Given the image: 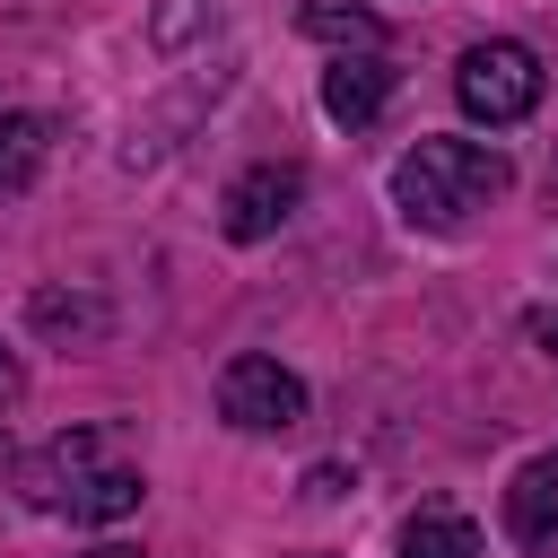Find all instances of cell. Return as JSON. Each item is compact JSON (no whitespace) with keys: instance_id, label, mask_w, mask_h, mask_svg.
<instances>
[{"instance_id":"obj_1","label":"cell","mask_w":558,"mask_h":558,"mask_svg":"<svg viewBox=\"0 0 558 558\" xmlns=\"http://www.w3.org/2000/svg\"><path fill=\"white\" fill-rule=\"evenodd\" d=\"M17 488H26L35 514H70V523H122L148 497V480H140V462H122L113 427L44 436L35 453H17Z\"/></svg>"},{"instance_id":"obj_2","label":"cell","mask_w":558,"mask_h":558,"mask_svg":"<svg viewBox=\"0 0 558 558\" xmlns=\"http://www.w3.org/2000/svg\"><path fill=\"white\" fill-rule=\"evenodd\" d=\"M506 183H514L506 148H488V140H445V131H436V140L401 148V166H392V209H401L410 227L453 235V227H471Z\"/></svg>"},{"instance_id":"obj_3","label":"cell","mask_w":558,"mask_h":558,"mask_svg":"<svg viewBox=\"0 0 558 558\" xmlns=\"http://www.w3.org/2000/svg\"><path fill=\"white\" fill-rule=\"evenodd\" d=\"M453 96H462V113L471 122H523L532 105H541V52L532 44H514V35H488V44H471L462 61H453Z\"/></svg>"},{"instance_id":"obj_4","label":"cell","mask_w":558,"mask_h":558,"mask_svg":"<svg viewBox=\"0 0 558 558\" xmlns=\"http://www.w3.org/2000/svg\"><path fill=\"white\" fill-rule=\"evenodd\" d=\"M218 418L244 427V436H288V427H305V384L279 357L244 349V357L218 366Z\"/></svg>"},{"instance_id":"obj_5","label":"cell","mask_w":558,"mask_h":558,"mask_svg":"<svg viewBox=\"0 0 558 558\" xmlns=\"http://www.w3.org/2000/svg\"><path fill=\"white\" fill-rule=\"evenodd\" d=\"M296 201H305V166H288V157L244 166V174L227 183V201H218V227H227L235 244H262V235H279V227L296 218Z\"/></svg>"},{"instance_id":"obj_6","label":"cell","mask_w":558,"mask_h":558,"mask_svg":"<svg viewBox=\"0 0 558 558\" xmlns=\"http://www.w3.org/2000/svg\"><path fill=\"white\" fill-rule=\"evenodd\" d=\"M392 105V61L384 52H331V70H323V113L331 122H375Z\"/></svg>"},{"instance_id":"obj_7","label":"cell","mask_w":558,"mask_h":558,"mask_svg":"<svg viewBox=\"0 0 558 558\" xmlns=\"http://www.w3.org/2000/svg\"><path fill=\"white\" fill-rule=\"evenodd\" d=\"M506 532L523 549H558V453H532L506 480Z\"/></svg>"},{"instance_id":"obj_8","label":"cell","mask_w":558,"mask_h":558,"mask_svg":"<svg viewBox=\"0 0 558 558\" xmlns=\"http://www.w3.org/2000/svg\"><path fill=\"white\" fill-rule=\"evenodd\" d=\"M52 157V113H0V201L26 192Z\"/></svg>"},{"instance_id":"obj_9","label":"cell","mask_w":558,"mask_h":558,"mask_svg":"<svg viewBox=\"0 0 558 558\" xmlns=\"http://www.w3.org/2000/svg\"><path fill=\"white\" fill-rule=\"evenodd\" d=\"M401 558H480V523L453 506H418L401 523Z\"/></svg>"},{"instance_id":"obj_10","label":"cell","mask_w":558,"mask_h":558,"mask_svg":"<svg viewBox=\"0 0 558 558\" xmlns=\"http://www.w3.org/2000/svg\"><path fill=\"white\" fill-rule=\"evenodd\" d=\"M296 26H305V35H323V44H340V52H384V17H375V9H357V0H305V9H296Z\"/></svg>"},{"instance_id":"obj_11","label":"cell","mask_w":558,"mask_h":558,"mask_svg":"<svg viewBox=\"0 0 558 558\" xmlns=\"http://www.w3.org/2000/svg\"><path fill=\"white\" fill-rule=\"evenodd\" d=\"M26 314H35V331H70V340L105 331V296H87V288H35Z\"/></svg>"},{"instance_id":"obj_12","label":"cell","mask_w":558,"mask_h":558,"mask_svg":"<svg viewBox=\"0 0 558 558\" xmlns=\"http://www.w3.org/2000/svg\"><path fill=\"white\" fill-rule=\"evenodd\" d=\"M201 17H218V0H174V9H157V44H183Z\"/></svg>"},{"instance_id":"obj_13","label":"cell","mask_w":558,"mask_h":558,"mask_svg":"<svg viewBox=\"0 0 558 558\" xmlns=\"http://www.w3.org/2000/svg\"><path fill=\"white\" fill-rule=\"evenodd\" d=\"M305 497H314V506L349 497V471H340V462H314V471H305Z\"/></svg>"},{"instance_id":"obj_14","label":"cell","mask_w":558,"mask_h":558,"mask_svg":"<svg viewBox=\"0 0 558 558\" xmlns=\"http://www.w3.org/2000/svg\"><path fill=\"white\" fill-rule=\"evenodd\" d=\"M523 331L541 340V357H558V305H532V314H523Z\"/></svg>"},{"instance_id":"obj_15","label":"cell","mask_w":558,"mask_h":558,"mask_svg":"<svg viewBox=\"0 0 558 558\" xmlns=\"http://www.w3.org/2000/svg\"><path fill=\"white\" fill-rule=\"evenodd\" d=\"M17 392H26V366H17V349L0 340V410H17Z\"/></svg>"},{"instance_id":"obj_16","label":"cell","mask_w":558,"mask_h":558,"mask_svg":"<svg viewBox=\"0 0 558 558\" xmlns=\"http://www.w3.org/2000/svg\"><path fill=\"white\" fill-rule=\"evenodd\" d=\"M87 558H140V549H131V541H96Z\"/></svg>"},{"instance_id":"obj_17","label":"cell","mask_w":558,"mask_h":558,"mask_svg":"<svg viewBox=\"0 0 558 558\" xmlns=\"http://www.w3.org/2000/svg\"><path fill=\"white\" fill-rule=\"evenodd\" d=\"M549 201H558V157H549Z\"/></svg>"},{"instance_id":"obj_18","label":"cell","mask_w":558,"mask_h":558,"mask_svg":"<svg viewBox=\"0 0 558 558\" xmlns=\"http://www.w3.org/2000/svg\"><path fill=\"white\" fill-rule=\"evenodd\" d=\"M0 462H9V453H0Z\"/></svg>"}]
</instances>
